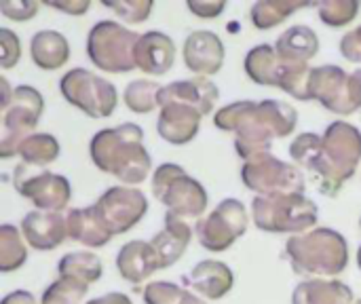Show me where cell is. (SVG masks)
<instances>
[{
	"instance_id": "obj_27",
	"label": "cell",
	"mask_w": 361,
	"mask_h": 304,
	"mask_svg": "<svg viewBox=\"0 0 361 304\" xmlns=\"http://www.w3.org/2000/svg\"><path fill=\"white\" fill-rule=\"evenodd\" d=\"M275 49L290 63H309L319 51V38L309 25H292L277 38Z\"/></svg>"
},
{
	"instance_id": "obj_21",
	"label": "cell",
	"mask_w": 361,
	"mask_h": 304,
	"mask_svg": "<svg viewBox=\"0 0 361 304\" xmlns=\"http://www.w3.org/2000/svg\"><path fill=\"white\" fill-rule=\"evenodd\" d=\"M184 281L197 296L205 300H220L233 290L235 275L228 269V265L220 260H203L192 267Z\"/></svg>"
},
{
	"instance_id": "obj_40",
	"label": "cell",
	"mask_w": 361,
	"mask_h": 304,
	"mask_svg": "<svg viewBox=\"0 0 361 304\" xmlns=\"http://www.w3.org/2000/svg\"><path fill=\"white\" fill-rule=\"evenodd\" d=\"M186 6L190 8V13H195L201 19H214L226 8V2L224 0H188Z\"/></svg>"
},
{
	"instance_id": "obj_29",
	"label": "cell",
	"mask_w": 361,
	"mask_h": 304,
	"mask_svg": "<svg viewBox=\"0 0 361 304\" xmlns=\"http://www.w3.org/2000/svg\"><path fill=\"white\" fill-rule=\"evenodd\" d=\"M57 273L59 277H68V279H76L80 284H95L102 279L104 275V265L102 260L91 254V252H70L66 254L59 265H57Z\"/></svg>"
},
{
	"instance_id": "obj_43",
	"label": "cell",
	"mask_w": 361,
	"mask_h": 304,
	"mask_svg": "<svg viewBox=\"0 0 361 304\" xmlns=\"http://www.w3.org/2000/svg\"><path fill=\"white\" fill-rule=\"evenodd\" d=\"M87 304H133L131 298L127 294H121V292H110L106 296H99V298H93Z\"/></svg>"
},
{
	"instance_id": "obj_17",
	"label": "cell",
	"mask_w": 361,
	"mask_h": 304,
	"mask_svg": "<svg viewBox=\"0 0 361 304\" xmlns=\"http://www.w3.org/2000/svg\"><path fill=\"white\" fill-rule=\"evenodd\" d=\"M201 118L203 114L197 108L180 102H169L161 106L157 131L165 142L173 146H182L195 140L201 127Z\"/></svg>"
},
{
	"instance_id": "obj_44",
	"label": "cell",
	"mask_w": 361,
	"mask_h": 304,
	"mask_svg": "<svg viewBox=\"0 0 361 304\" xmlns=\"http://www.w3.org/2000/svg\"><path fill=\"white\" fill-rule=\"evenodd\" d=\"M351 91H353V102H355V108L361 110V68L351 72Z\"/></svg>"
},
{
	"instance_id": "obj_36",
	"label": "cell",
	"mask_w": 361,
	"mask_h": 304,
	"mask_svg": "<svg viewBox=\"0 0 361 304\" xmlns=\"http://www.w3.org/2000/svg\"><path fill=\"white\" fill-rule=\"evenodd\" d=\"M104 6L114 11L116 17H121L127 23H144L152 13L154 2L152 0H118V2H104Z\"/></svg>"
},
{
	"instance_id": "obj_15",
	"label": "cell",
	"mask_w": 361,
	"mask_h": 304,
	"mask_svg": "<svg viewBox=\"0 0 361 304\" xmlns=\"http://www.w3.org/2000/svg\"><path fill=\"white\" fill-rule=\"evenodd\" d=\"M184 66L197 76H214L224 66V42L212 30H197L184 40Z\"/></svg>"
},
{
	"instance_id": "obj_25",
	"label": "cell",
	"mask_w": 361,
	"mask_h": 304,
	"mask_svg": "<svg viewBox=\"0 0 361 304\" xmlns=\"http://www.w3.org/2000/svg\"><path fill=\"white\" fill-rule=\"evenodd\" d=\"M292 304H355V298L338 279H305L294 288Z\"/></svg>"
},
{
	"instance_id": "obj_19",
	"label": "cell",
	"mask_w": 361,
	"mask_h": 304,
	"mask_svg": "<svg viewBox=\"0 0 361 304\" xmlns=\"http://www.w3.org/2000/svg\"><path fill=\"white\" fill-rule=\"evenodd\" d=\"M218 95L220 93H218L216 83H212L207 76H195V78L176 80V83L165 85L159 93V108L169 102H180V104H188V106L197 108L203 116H207V114H212V110L218 102Z\"/></svg>"
},
{
	"instance_id": "obj_38",
	"label": "cell",
	"mask_w": 361,
	"mask_h": 304,
	"mask_svg": "<svg viewBox=\"0 0 361 304\" xmlns=\"http://www.w3.org/2000/svg\"><path fill=\"white\" fill-rule=\"evenodd\" d=\"M0 49L2 68H13L21 59V42L8 28H0Z\"/></svg>"
},
{
	"instance_id": "obj_32",
	"label": "cell",
	"mask_w": 361,
	"mask_h": 304,
	"mask_svg": "<svg viewBox=\"0 0 361 304\" xmlns=\"http://www.w3.org/2000/svg\"><path fill=\"white\" fill-rule=\"evenodd\" d=\"M19 157L27 165L47 167L53 161H57V157H59V142L51 133H34V135H30L21 144Z\"/></svg>"
},
{
	"instance_id": "obj_13",
	"label": "cell",
	"mask_w": 361,
	"mask_h": 304,
	"mask_svg": "<svg viewBox=\"0 0 361 304\" xmlns=\"http://www.w3.org/2000/svg\"><path fill=\"white\" fill-rule=\"evenodd\" d=\"M93 205L112 237L131 231L148 212L146 195L133 186H112Z\"/></svg>"
},
{
	"instance_id": "obj_41",
	"label": "cell",
	"mask_w": 361,
	"mask_h": 304,
	"mask_svg": "<svg viewBox=\"0 0 361 304\" xmlns=\"http://www.w3.org/2000/svg\"><path fill=\"white\" fill-rule=\"evenodd\" d=\"M42 4H47V6H51V8H57V11H63V13H68V15H82V13H87L89 11V6H91V2L89 0H47V2H42Z\"/></svg>"
},
{
	"instance_id": "obj_22",
	"label": "cell",
	"mask_w": 361,
	"mask_h": 304,
	"mask_svg": "<svg viewBox=\"0 0 361 304\" xmlns=\"http://www.w3.org/2000/svg\"><path fill=\"white\" fill-rule=\"evenodd\" d=\"M116 269H118V275L133 286H140L146 279H150L159 271L157 254L150 241L135 239V241L125 243L116 254Z\"/></svg>"
},
{
	"instance_id": "obj_8",
	"label": "cell",
	"mask_w": 361,
	"mask_h": 304,
	"mask_svg": "<svg viewBox=\"0 0 361 304\" xmlns=\"http://www.w3.org/2000/svg\"><path fill=\"white\" fill-rule=\"evenodd\" d=\"M44 110V99L38 89L30 85H19L13 91V99L8 108L2 112V129H0V157L11 159L19 154L21 144L34 135L40 114Z\"/></svg>"
},
{
	"instance_id": "obj_24",
	"label": "cell",
	"mask_w": 361,
	"mask_h": 304,
	"mask_svg": "<svg viewBox=\"0 0 361 304\" xmlns=\"http://www.w3.org/2000/svg\"><path fill=\"white\" fill-rule=\"evenodd\" d=\"M243 66H245V74L256 85L281 89V83H283V76L290 68V61L281 59L275 47L258 44V47L247 51Z\"/></svg>"
},
{
	"instance_id": "obj_47",
	"label": "cell",
	"mask_w": 361,
	"mask_h": 304,
	"mask_svg": "<svg viewBox=\"0 0 361 304\" xmlns=\"http://www.w3.org/2000/svg\"><path fill=\"white\" fill-rule=\"evenodd\" d=\"M355 304H361V298H360V300H355Z\"/></svg>"
},
{
	"instance_id": "obj_14",
	"label": "cell",
	"mask_w": 361,
	"mask_h": 304,
	"mask_svg": "<svg viewBox=\"0 0 361 304\" xmlns=\"http://www.w3.org/2000/svg\"><path fill=\"white\" fill-rule=\"evenodd\" d=\"M309 93H311V99L319 102L326 110L334 114L349 116L357 112L355 102H353V91H351V74L345 72L341 66H334V63L315 66L311 70Z\"/></svg>"
},
{
	"instance_id": "obj_28",
	"label": "cell",
	"mask_w": 361,
	"mask_h": 304,
	"mask_svg": "<svg viewBox=\"0 0 361 304\" xmlns=\"http://www.w3.org/2000/svg\"><path fill=\"white\" fill-rule=\"evenodd\" d=\"M307 6H315V4L305 0H258L250 11V19L258 30H271L283 23L296 11Z\"/></svg>"
},
{
	"instance_id": "obj_46",
	"label": "cell",
	"mask_w": 361,
	"mask_h": 304,
	"mask_svg": "<svg viewBox=\"0 0 361 304\" xmlns=\"http://www.w3.org/2000/svg\"><path fill=\"white\" fill-rule=\"evenodd\" d=\"M357 267L361 269V245H360V252H357Z\"/></svg>"
},
{
	"instance_id": "obj_3",
	"label": "cell",
	"mask_w": 361,
	"mask_h": 304,
	"mask_svg": "<svg viewBox=\"0 0 361 304\" xmlns=\"http://www.w3.org/2000/svg\"><path fill=\"white\" fill-rule=\"evenodd\" d=\"M89 152L99 171L133 188L146 182L152 169V159L144 148V129L135 123L97 131L89 144Z\"/></svg>"
},
{
	"instance_id": "obj_45",
	"label": "cell",
	"mask_w": 361,
	"mask_h": 304,
	"mask_svg": "<svg viewBox=\"0 0 361 304\" xmlns=\"http://www.w3.org/2000/svg\"><path fill=\"white\" fill-rule=\"evenodd\" d=\"M0 91H2L0 110H4V108H8V104H11V99H13V91H15V89H11V85H8V80H6L4 76L0 78Z\"/></svg>"
},
{
	"instance_id": "obj_2",
	"label": "cell",
	"mask_w": 361,
	"mask_h": 304,
	"mask_svg": "<svg viewBox=\"0 0 361 304\" xmlns=\"http://www.w3.org/2000/svg\"><path fill=\"white\" fill-rule=\"evenodd\" d=\"M220 131L235 133V150L243 161L271 152L273 142L294 133L298 112L281 99H241L220 108L214 116Z\"/></svg>"
},
{
	"instance_id": "obj_30",
	"label": "cell",
	"mask_w": 361,
	"mask_h": 304,
	"mask_svg": "<svg viewBox=\"0 0 361 304\" xmlns=\"http://www.w3.org/2000/svg\"><path fill=\"white\" fill-rule=\"evenodd\" d=\"M21 231L13 224H2L0 226V271L2 273H13L21 269L27 260V248L23 243Z\"/></svg>"
},
{
	"instance_id": "obj_33",
	"label": "cell",
	"mask_w": 361,
	"mask_h": 304,
	"mask_svg": "<svg viewBox=\"0 0 361 304\" xmlns=\"http://www.w3.org/2000/svg\"><path fill=\"white\" fill-rule=\"evenodd\" d=\"M146 304H205L201 296L169 281H152L142 292Z\"/></svg>"
},
{
	"instance_id": "obj_4",
	"label": "cell",
	"mask_w": 361,
	"mask_h": 304,
	"mask_svg": "<svg viewBox=\"0 0 361 304\" xmlns=\"http://www.w3.org/2000/svg\"><path fill=\"white\" fill-rule=\"evenodd\" d=\"M286 256L290 258L294 273L324 279L341 275L347 269L349 245L334 229H313L290 237L286 243Z\"/></svg>"
},
{
	"instance_id": "obj_16",
	"label": "cell",
	"mask_w": 361,
	"mask_h": 304,
	"mask_svg": "<svg viewBox=\"0 0 361 304\" xmlns=\"http://www.w3.org/2000/svg\"><path fill=\"white\" fill-rule=\"evenodd\" d=\"M19 231L25 243L38 252H51L68 239L66 216L57 212H42V209L30 212L23 216Z\"/></svg>"
},
{
	"instance_id": "obj_23",
	"label": "cell",
	"mask_w": 361,
	"mask_h": 304,
	"mask_svg": "<svg viewBox=\"0 0 361 304\" xmlns=\"http://www.w3.org/2000/svg\"><path fill=\"white\" fill-rule=\"evenodd\" d=\"M66 224H68V239L91 250L104 248L112 239V233L104 224L95 205L70 209L66 216Z\"/></svg>"
},
{
	"instance_id": "obj_42",
	"label": "cell",
	"mask_w": 361,
	"mask_h": 304,
	"mask_svg": "<svg viewBox=\"0 0 361 304\" xmlns=\"http://www.w3.org/2000/svg\"><path fill=\"white\" fill-rule=\"evenodd\" d=\"M2 304H38L36 298L25 292V290H17V292H11L2 298Z\"/></svg>"
},
{
	"instance_id": "obj_11",
	"label": "cell",
	"mask_w": 361,
	"mask_h": 304,
	"mask_svg": "<svg viewBox=\"0 0 361 304\" xmlns=\"http://www.w3.org/2000/svg\"><path fill=\"white\" fill-rule=\"evenodd\" d=\"M13 186L21 197L32 201L36 209L42 212L61 214L72 199V186L68 178L23 161L13 171Z\"/></svg>"
},
{
	"instance_id": "obj_7",
	"label": "cell",
	"mask_w": 361,
	"mask_h": 304,
	"mask_svg": "<svg viewBox=\"0 0 361 304\" xmlns=\"http://www.w3.org/2000/svg\"><path fill=\"white\" fill-rule=\"evenodd\" d=\"M137 40L140 34L118 21H97L87 36V55L95 68L110 74H123L135 68L133 53Z\"/></svg>"
},
{
	"instance_id": "obj_18",
	"label": "cell",
	"mask_w": 361,
	"mask_h": 304,
	"mask_svg": "<svg viewBox=\"0 0 361 304\" xmlns=\"http://www.w3.org/2000/svg\"><path fill=\"white\" fill-rule=\"evenodd\" d=\"M135 68L150 74V76H163L173 68L176 61V42L157 30L140 34V40L135 44Z\"/></svg>"
},
{
	"instance_id": "obj_12",
	"label": "cell",
	"mask_w": 361,
	"mask_h": 304,
	"mask_svg": "<svg viewBox=\"0 0 361 304\" xmlns=\"http://www.w3.org/2000/svg\"><path fill=\"white\" fill-rule=\"evenodd\" d=\"M247 224L250 216L245 205L239 199H224L209 216L197 220L195 233L207 252H224L245 235Z\"/></svg>"
},
{
	"instance_id": "obj_10",
	"label": "cell",
	"mask_w": 361,
	"mask_h": 304,
	"mask_svg": "<svg viewBox=\"0 0 361 304\" xmlns=\"http://www.w3.org/2000/svg\"><path fill=\"white\" fill-rule=\"evenodd\" d=\"M59 91L72 106L91 118H108L118 102L114 85L85 68L68 70L59 80Z\"/></svg>"
},
{
	"instance_id": "obj_9",
	"label": "cell",
	"mask_w": 361,
	"mask_h": 304,
	"mask_svg": "<svg viewBox=\"0 0 361 304\" xmlns=\"http://www.w3.org/2000/svg\"><path fill=\"white\" fill-rule=\"evenodd\" d=\"M241 180L245 188H250L258 197L296 195L305 193L307 188L302 171L296 165L277 159L273 152H264L250 161H243Z\"/></svg>"
},
{
	"instance_id": "obj_34",
	"label": "cell",
	"mask_w": 361,
	"mask_h": 304,
	"mask_svg": "<svg viewBox=\"0 0 361 304\" xmlns=\"http://www.w3.org/2000/svg\"><path fill=\"white\" fill-rule=\"evenodd\" d=\"M87 292H89L87 284H80V281L68 279V277H59L42 292L40 304H82Z\"/></svg>"
},
{
	"instance_id": "obj_39",
	"label": "cell",
	"mask_w": 361,
	"mask_h": 304,
	"mask_svg": "<svg viewBox=\"0 0 361 304\" xmlns=\"http://www.w3.org/2000/svg\"><path fill=\"white\" fill-rule=\"evenodd\" d=\"M341 53L347 61L361 63V25L347 32L341 40Z\"/></svg>"
},
{
	"instance_id": "obj_37",
	"label": "cell",
	"mask_w": 361,
	"mask_h": 304,
	"mask_svg": "<svg viewBox=\"0 0 361 304\" xmlns=\"http://www.w3.org/2000/svg\"><path fill=\"white\" fill-rule=\"evenodd\" d=\"M40 8V2L32 0H0V13L11 21H27Z\"/></svg>"
},
{
	"instance_id": "obj_20",
	"label": "cell",
	"mask_w": 361,
	"mask_h": 304,
	"mask_svg": "<svg viewBox=\"0 0 361 304\" xmlns=\"http://www.w3.org/2000/svg\"><path fill=\"white\" fill-rule=\"evenodd\" d=\"M192 241V229L186 220L165 214V226L150 239V245L157 254L159 271L173 267L186 252V248Z\"/></svg>"
},
{
	"instance_id": "obj_1",
	"label": "cell",
	"mask_w": 361,
	"mask_h": 304,
	"mask_svg": "<svg viewBox=\"0 0 361 304\" xmlns=\"http://www.w3.org/2000/svg\"><path fill=\"white\" fill-rule=\"evenodd\" d=\"M290 157L315 178L322 195L336 197L360 165L361 131L347 121H334L324 135L311 131L296 135Z\"/></svg>"
},
{
	"instance_id": "obj_6",
	"label": "cell",
	"mask_w": 361,
	"mask_h": 304,
	"mask_svg": "<svg viewBox=\"0 0 361 304\" xmlns=\"http://www.w3.org/2000/svg\"><path fill=\"white\" fill-rule=\"evenodd\" d=\"M152 195L182 220H201L207 209V190L195 178H190L180 165L163 163L152 174Z\"/></svg>"
},
{
	"instance_id": "obj_26",
	"label": "cell",
	"mask_w": 361,
	"mask_h": 304,
	"mask_svg": "<svg viewBox=\"0 0 361 304\" xmlns=\"http://www.w3.org/2000/svg\"><path fill=\"white\" fill-rule=\"evenodd\" d=\"M30 57L40 70H57L70 59V42L55 30H40L30 40Z\"/></svg>"
},
{
	"instance_id": "obj_35",
	"label": "cell",
	"mask_w": 361,
	"mask_h": 304,
	"mask_svg": "<svg viewBox=\"0 0 361 304\" xmlns=\"http://www.w3.org/2000/svg\"><path fill=\"white\" fill-rule=\"evenodd\" d=\"M319 19L330 28H343L351 23L360 13V0H322L315 2Z\"/></svg>"
},
{
	"instance_id": "obj_31",
	"label": "cell",
	"mask_w": 361,
	"mask_h": 304,
	"mask_svg": "<svg viewBox=\"0 0 361 304\" xmlns=\"http://www.w3.org/2000/svg\"><path fill=\"white\" fill-rule=\"evenodd\" d=\"M161 89H163V85H159L154 80L137 78V80H131L125 87L123 102H125V106L131 112H135V114H148V112H152L159 106V93H161Z\"/></svg>"
},
{
	"instance_id": "obj_5",
	"label": "cell",
	"mask_w": 361,
	"mask_h": 304,
	"mask_svg": "<svg viewBox=\"0 0 361 304\" xmlns=\"http://www.w3.org/2000/svg\"><path fill=\"white\" fill-rule=\"evenodd\" d=\"M317 205L305 193L296 195H269L252 201V220L264 233L275 235H302L317 222Z\"/></svg>"
}]
</instances>
